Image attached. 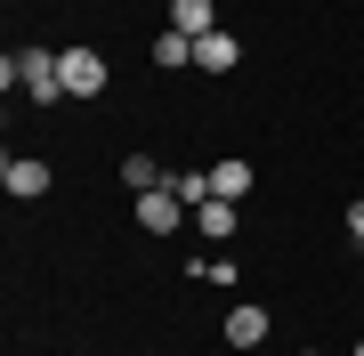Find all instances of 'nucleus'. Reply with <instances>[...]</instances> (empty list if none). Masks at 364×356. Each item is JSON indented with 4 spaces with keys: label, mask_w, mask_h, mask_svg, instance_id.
<instances>
[{
    "label": "nucleus",
    "mask_w": 364,
    "mask_h": 356,
    "mask_svg": "<svg viewBox=\"0 0 364 356\" xmlns=\"http://www.w3.org/2000/svg\"><path fill=\"white\" fill-rule=\"evenodd\" d=\"M0 81L25 90L33 106H57V97H65V65H57V49H9V57H0Z\"/></svg>",
    "instance_id": "nucleus-1"
},
{
    "label": "nucleus",
    "mask_w": 364,
    "mask_h": 356,
    "mask_svg": "<svg viewBox=\"0 0 364 356\" xmlns=\"http://www.w3.org/2000/svg\"><path fill=\"white\" fill-rule=\"evenodd\" d=\"M57 65H65V97H105V81H114V65H105L97 49H57Z\"/></svg>",
    "instance_id": "nucleus-2"
},
{
    "label": "nucleus",
    "mask_w": 364,
    "mask_h": 356,
    "mask_svg": "<svg viewBox=\"0 0 364 356\" xmlns=\"http://www.w3.org/2000/svg\"><path fill=\"white\" fill-rule=\"evenodd\" d=\"M186 219H195V211H186V203L170 195V186H154V195H138V227H146V235H178Z\"/></svg>",
    "instance_id": "nucleus-3"
},
{
    "label": "nucleus",
    "mask_w": 364,
    "mask_h": 356,
    "mask_svg": "<svg viewBox=\"0 0 364 356\" xmlns=\"http://www.w3.org/2000/svg\"><path fill=\"white\" fill-rule=\"evenodd\" d=\"M0 186H9L16 203L49 195V162H41V154H9V162H0Z\"/></svg>",
    "instance_id": "nucleus-4"
},
{
    "label": "nucleus",
    "mask_w": 364,
    "mask_h": 356,
    "mask_svg": "<svg viewBox=\"0 0 364 356\" xmlns=\"http://www.w3.org/2000/svg\"><path fill=\"white\" fill-rule=\"evenodd\" d=\"M251 178H259V171H251L243 154H219V162H210V195H227V203H243Z\"/></svg>",
    "instance_id": "nucleus-5"
},
{
    "label": "nucleus",
    "mask_w": 364,
    "mask_h": 356,
    "mask_svg": "<svg viewBox=\"0 0 364 356\" xmlns=\"http://www.w3.org/2000/svg\"><path fill=\"white\" fill-rule=\"evenodd\" d=\"M235 57H243V41H235L227 25H219V33H203V41H195V65H203V73H235Z\"/></svg>",
    "instance_id": "nucleus-6"
},
{
    "label": "nucleus",
    "mask_w": 364,
    "mask_h": 356,
    "mask_svg": "<svg viewBox=\"0 0 364 356\" xmlns=\"http://www.w3.org/2000/svg\"><path fill=\"white\" fill-rule=\"evenodd\" d=\"M170 33H186V41L219 33V9H210V0H170Z\"/></svg>",
    "instance_id": "nucleus-7"
},
{
    "label": "nucleus",
    "mask_w": 364,
    "mask_h": 356,
    "mask_svg": "<svg viewBox=\"0 0 364 356\" xmlns=\"http://www.w3.org/2000/svg\"><path fill=\"white\" fill-rule=\"evenodd\" d=\"M267 340V308H227V348H259Z\"/></svg>",
    "instance_id": "nucleus-8"
},
{
    "label": "nucleus",
    "mask_w": 364,
    "mask_h": 356,
    "mask_svg": "<svg viewBox=\"0 0 364 356\" xmlns=\"http://www.w3.org/2000/svg\"><path fill=\"white\" fill-rule=\"evenodd\" d=\"M122 186H130V195H154V186H170V171L154 154H130V162H122Z\"/></svg>",
    "instance_id": "nucleus-9"
},
{
    "label": "nucleus",
    "mask_w": 364,
    "mask_h": 356,
    "mask_svg": "<svg viewBox=\"0 0 364 356\" xmlns=\"http://www.w3.org/2000/svg\"><path fill=\"white\" fill-rule=\"evenodd\" d=\"M195 227H203V243H227V235H235V203H227V195H210L203 211H195Z\"/></svg>",
    "instance_id": "nucleus-10"
},
{
    "label": "nucleus",
    "mask_w": 364,
    "mask_h": 356,
    "mask_svg": "<svg viewBox=\"0 0 364 356\" xmlns=\"http://www.w3.org/2000/svg\"><path fill=\"white\" fill-rule=\"evenodd\" d=\"M154 65H162V73H178V65H195V41L162 25V33H154Z\"/></svg>",
    "instance_id": "nucleus-11"
},
{
    "label": "nucleus",
    "mask_w": 364,
    "mask_h": 356,
    "mask_svg": "<svg viewBox=\"0 0 364 356\" xmlns=\"http://www.w3.org/2000/svg\"><path fill=\"white\" fill-rule=\"evenodd\" d=\"M170 195H178L186 211H203L210 203V171H170Z\"/></svg>",
    "instance_id": "nucleus-12"
},
{
    "label": "nucleus",
    "mask_w": 364,
    "mask_h": 356,
    "mask_svg": "<svg viewBox=\"0 0 364 356\" xmlns=\"http://www.w3.org/2000/svg\"><path fill=\"white\" fill-rule=\"evenodd\" d=\"M348 235H356V243H364V203H348Z\"/></svg>",
    "instance_id": "nucleus-13"
},
{
    "label": "nucleus",
    "mask_w": 364,
    "mask_h": 356,
    "mask_svg": "<svg viewBox=\"0 0 364 356\" xmlns=\"http://www.w3.org/2000/svg\"><path fill=\"white\" fill-rule=\"evenodd\" d=\"M299 356H324V348H299Z\"/></svg>",
    "instance_id": "nucleus-14"
},
{
    "label": "nucleus",
    "mask_w": 364,
    "mask_h": 356,
    "mask_svg": "<svg viewBox=\"0 0 364 356\" xmlns=\"http://www.w3.org/2000/svg\"><path fill=\"white\" fill-rule=\"evenodd\" d=\"M356 267H364V251H356Z\"/></svg>",
    "instance_id": "nucleus-15"
},
{
    "label": "nucleus",
    "mask_w": 364,
    "mask_h": 356,
    "mask_svg": "<svg viewBox=\"0 0 364 356\" xmlns=\"http://www.w3.org/2000/svg\"><path fill=\"white\" fill-rule=\"evenodd\" d=\"M356 356H364V340H356Z\"/></svg>",
    "instance_id": "nucleus-16"
}]
</instances>
